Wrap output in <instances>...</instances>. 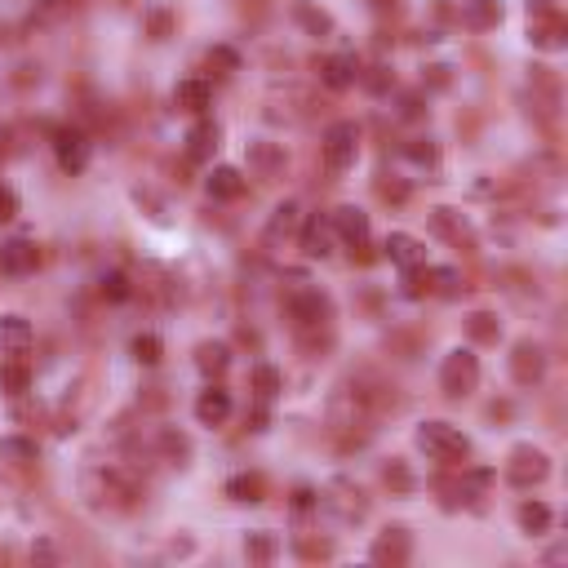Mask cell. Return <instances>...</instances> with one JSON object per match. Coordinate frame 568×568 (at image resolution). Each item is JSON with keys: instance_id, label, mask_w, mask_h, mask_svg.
Returning <instances> with one entry per match:
<instances>
[{"instance_id": "obj_1", "label": "cell", "mask_w": 568, "mask_h": 568, "mask_svg": "<svg viewBox=\"0 0 568 568\" xmlns=\"http://www.w3.org/2000/svg\"><path fill=\"white\" fill-rule=\"evenodd\" d=\"M417 449L431 458V462H462L470 453V440L453 422H422L417 426Z\"/></svg>"}, {"instance_id": "obj_2", "label": "cell", "mask_w": 568, "mask_h": 568, "mask_svg": "<svg viewBox=\"0 0 568 568\" xmlns=\"http://www.w3.org/2000/svg\"><path fill=\"white\" fill-rule=\"evenodd\" d=\"M440 386H444V396H470L475 386H480V360H475V351H466V347H458V351H449L444 356V364H440Z\"/></svg>"}, {"instance_id": "obj_3", "label": "cell", "mask_w": 568, "mask_h": 568, "mask_svg": "<svg viewBox=\"0 0 568 568\" xmlns=\"http://www.w3.org/2000/svg\"><path fill=\"white\" fill-rule=\"evenodd\" d=\"M356 155H360V129H356L351 120H338V125L324 129V164H329L333 173L351 169Z\"/></svg>"}, {"instance_id": "obj_4", "label": "cell", "mask_w": 568, "mask_h": 568, "mask_svg": "<svg viewBox=\"0 0 568 568\" xmlns=\"http://www.w3.org/2000/svg\"><path fill=\"white\" fill-rule=\"evenodd\" d=\"M507 475H511V484L519 489H533V484H542L546 475H551V458L542 453V449H516L511 453V466H507Z\"/></svg>"}, {"instance_id": "obj_5", "label": "cell", "mask_w": 568, "mask_h": 568, "mask_svg": "<svg viewBox=\"0 0 568 568\" xmlns=\"http://www.w3.org/2000/svg\"><path fill=\"white\" fill-rule=\"evenodd\" d=\"M53 155H58V164H62V173H85L89 169V138L80 134V129H62L58 138H53Z\"/></svg>"}, {"instance_id": "obj_6", "label": "cell", "mask_w": 568, "mask_h": 568, "mask_svg": "<svg viewBox=\"0 0 568 568\" xmlns=\"http://www.w3.org/2000/svg\"><path fill=\"white\" fill-rule=\"evenodd\" d=\"M36 262H41V249L32 240H23V236L0 245V271L5 275H27V271H36Z\"/></svg>"}, {"instance_id": "obj_7", "label": "cell", "mask_w": 568, "mask_h": 568, "mask_svg": "<svg viewBox=\"0 0 568 568\" xmlns=\"http://www.w3.org/2000/svg\"><path fill=\"white\" fill-rule=\"evenodd\" d=\"M320 80H324L329 89H351V85L360 80V58H356V53H333V58H324V62H320Z\"/></svg>"}, {"instance_id": "obj_8", "label": "cell", "mask_w": 568, "mask_h": 568, "mask_svg": "<svg viewBox=\"0 0 568 568\" xmlns=\"http://www.w3.org/2000/svg\"><path fill=\"white\" fill-rule=\"evenodd\" d=\"M329 222H333V231H338L347 245H356V249L368 240V213H364V209L342 205V209H333V218H329Z\"/></svg>"}, {"instance_id": "obj_9", "label": "cell", "mask_w": 568, "mask_h": 568, "mask_svg": "<svg viewBox=\"0 0 568 568\" xmlns=\"http://www.w3.org/2000/svg\"><path fill=\"white\" fill-rule=\"evenodd\" d=\"M333 222L329 218H320V213H311L307 222H303V254L307 258H329L333 249Z\"/></svg>"}, {"instance_id": "obj_10", "label": "cell", "mask_w": 568, "mask_h": 568, "mask_svg": "<svg viewBox=\"0 0 568 568\" xmlns=\"http://www.w3.org/2000/svg\"><path fill=\"white\" fill-rule=\"evenodd\" d=\"M386 258L396 262L400 271H417V266L426 262V249H422V240H414V236L391 231V236H386Z\"/></svg>"}, {"instance_id": "obj_11", "label": "cell", "mask_w": 568, "mask_h": 568, "mask_svg": "<svg viewBox=\"0 0 568 568\" xmlns=\"http://www.w3.org/2000/svg\"><path fill=\"white\" fill-rule=\"evenodd\" d=\"M32 347V324L23 315H0V356H23Z\"/></svg>"}, {"instance_id": "obj_12", "label": "cell", "mask_w": 568, "mask_h": 568, "mask_svg": "<svg viewBox=\"0 0 568 568\" xmlns=\"http://www.w3.org/2000/svg\"><path fill=\"white\" fill-rule=\"evenodd\" d=\"M511 373H516V382H524V386L542 382V373H546V356H542V347L519 342L516 356H511Z\"/></svg>"}, {"instance_id": "obj_13", "label": "cell", "mask_w": 568, "mask_h": 568, "mask_svg": "<svg viewBox=\"0 0 568 568\" xmlns=\"http://www.w3.org/2000/svg\"><path fill=\"white\" fill-rule=\"evenodd\" d=\"M298 227H303V209L293 205V200H284V205H275L271 222H266V240H271V245H280V240L298 236Z\"/></svg>"}, {"instance_id": "obj_14", "label": "cell", "mask_w": 568, "mask_h": 568, "mask_svg": "<svg viewBox=\"0 0 568 568\" xmlns=\"http://www.w3.org/2000/svg\"><path fill=\"white\" fill-rule=\"evenodd\" d=\"M196 417H200L205 426H222V422L231 417V396H227L222 386L200 391V400H196Z\"/></svg>"}, {"instance_id": "obj_15", "label": "cell", "mask_w": 568, "mask_h": 568, "mask_svg": "<svg viewBox=\"0 0 568 568\" xmlns=\"http://www.w3.org/2000/svg\"><path fill=\"white\" fill-rule=\"evenodd\" d=\"M205 187H209V196H213V200H236V196L245 191V173H240L236 164H218V169L209 173Z\"/></svg>"}, {"instance_id": "obj_16", "label": "cell", "mask_w": 568, "mask_h": 568, "mask_svg": "<svg viewBox=\"0 0 568 568\" xmlns=\"http://www.w3.org/2000/svg\"><path fill=\"white\" fill-rule=\"evenodd\" d=\"M289 311H293L298 324H324V320H329V298H324L320 289H307V293H298V298L289 303Z\"/></svg>"}, {"instance_id": "obj_17", "label": "cell", "mask_w": 568, "mask_h": 568, "mask_svg": "<svg viewBox=\"0 0 568 568\" xmlns=\"http://www.w3.org/2000/svg\"><path fill=\"white\" fill-rule=\"evenodd\" d=\"M462 23L470 27V32H489V27L502 23V5H498V0H466Z\"/></svg>"}, {"instance_id": "obj_18", "label": "cell", "mask_w": 568, "mask_h": 568, "mask_svg": "<svg viewBox=\"0 0 568 568\" xmlns=\"http://www.w3.org/2000/svg\"><path fill=\"white\" fill-rule=\"evenodd\" d=\"M409 551H414L409 533H405V528H386V533L377 537V546H373V560H396V564H405Z\"/></svg>"}, {"instance_id": "obj_19", "label": "cell", "mask_w": 568, "mask_h": 568, "mask_svg": "<svg viewBox=\"0 0 568 568\" xmlns=\"http://www.w3.org/2000/svg\"><path fill=\"white\" fill-rule=\"evenodd\" d=\"M218 134H222V129H218L213 120H200V125L187 134V155H191V160H209V155L218 152Z\"/></svg>"}, {"instance_id": "obj_20", "label": "cell", "mask_w": 568, "mask_h": 568, "mask_svg": "<svg viewBox=\"0 0 568 568\" xmlns=\"http://www.w3.org/2000/svg\"><path fill=\"white\" fill-rule=\"evenodd\" d=\"M249 169L262 173V178H271V173L284 169V152L275 143H249Z\"/></svg>"}, {"instance_id": "obj_21", "label": "cell", "mask_w": 568, "mask_h": 568, "mask_svg": "<svg viewBox=\"0 0 568 568\" xmlns=\"http://www.w3.org/2000/svg\"><path fill=\"white\" fill-rule=\"evenodd\" d=\"M173 103L182 107V111H196V116H200L209 107V85L205 80H182V85L173 89Z\"/></svg>"}, {"instance_id": "obj_22", "label": "cell", "mask_w": 568, "mask_h": 568, "mask_svg": "<svg viewBox=\"0 0 568 568\" xmlns=\"http://www.w3.org/2000/svg\"><path fill=\"white\" fill-rule=\"evenodd\" d=\"M227 498L231 502H262V475H231Z\"/></svg>"}, {"instance_id": "obj_23", "label": "cell", "mask_w": 568, "mask_h": 568, "mask_svg": "<svg viewBox=\"0 0 568 568\" xmlns=\"http://www.w3.org/2000/svg\"><path fill=\"white\" fill-rule=\"evenodd\" d=\"M519 528L524 533H546L551 528V507L546 502H524L519 507Z\"/></svg>"}, {"instance_id": "obj_24", "label": "cell", "mask_w": 568, "mask_h": 568, "mask_svg": "<svg viewBox=\"0 0 568 568\" xmlns=\"http://www.w3.org/2000/svg\"><path fill=\"white\" fill-rule=\"evenodd\" d=\"M196 364H200L205 373H227V364H231V351H227L222 342H200V351H196Z\"/></svg>"}, {"instance_id": "obj_25", "label": "cell", "mask_w": 568, "mask_h": 568, "mask_svg": "<svg viewBox=\"0 0 568 568\" xmlns=\"http://www.w3.org/2000/svg\"><path fill=\"white\" fill-rule=\"evenodd\" d=\"M293 18L307 27L311 36H329V32H333V18H329L324 9H315V5H298V9H293Z\"/></svg>"}, {"instance_id": "obj_26", "label": "cell", "mask_w": 568, "mask_h": 568, "mask_svg": "<svg viewBox=\"0 0 568 568\" xmlns=\"http://www.w3.org/2000/svg\"><path fill=\"white\" fill-rule=\"evenodd\" d=\"M0 458L5 462H36V440H18V435H9V440H0Z\"/></svg>"}, {"instance_id": "obj_27", "label": "cell", "mask_w": 568, "mask_h": 568, "mask_svg": "<svg viewBox=\"0 0 568 568\" xmlns=\"http://www.w3.org/2000/svg\"><path fill=\"white\" fill-rule=\"evenodd\" d=\"M98 289H103L107 303H129V293H134V284H129V275H125V271H107Z\"/></svg>"}, {"instance_id": "obj_28", "label": "cell", "mask_w": 568, "mask_h": 568, "mask_svg": "<svg viewBox=\"0 0 568 568\" xmlns=\"http://www.w3.org/2000/svg\"><path fill=\"white\" fill-rule=\"evenodd\" d=\"M466 329H470V338H475V342H498V333H502V329H498V320H493L489 311H475V315L466 320Z\"/></svg>"}, {"instance_id": "obj_29", "label": "cell", "mask_w": 568, "mask_h": 568, "mask_svg": "<svg viewBox=\"0 0 568 568\" xmlns=\"http://www.w3.org/2000/svg\"><path fill=\"white\" fill-rule=\"evenodd\" d=\"M160 356H164V342L155 333H138L134 338V360L138 364H160Z\"/></svg>"}, {"instance_id": "obj_30", "label": "cell", "mask_w": 568, "mask_h": 568, "mask_svg": "<svg viewBox=\"0 0 568 568\" xmlns=\"http://www.w3.org/2000/svg\"><path fill=\"white\" fill-rule=\"evenodd\" d=\"M254 391H258L262 400H271V396L280 391V373H275L271 364H258V368H254Z\"/></svg>"}, {"instance_id": "obj_31", "label": "cell", "mask_w": 568, "mask_h": 568, "mask_svg": "<svg viewBox=\"0 0 568 568\" xmlns=\"http://www.w3.org/2000/svg\"><path fill=\"white\" fill-rule=\"evenodd\" d=\"M431 284H435V293L453 298V293H458V284H462V275H458L453 266H435V271H431Z\"/></svg>"}, {"instance_id": "obj_32", "label": "cell", "mask_w": 568, "mask_h": 568, "mask_svg": "<svg viewBox=\"0 0 568 568\" xmlns=\"http://www.w3.org/2000/svg\"><path fill=\"white\" fill-rule=\"evenodd\" d=\"M0 391H9V396L27 391V368H23V364H5V368H0Z\"/></svg>"}, {"instance_id": "obj_33", "label": "cell", "mask_w": 568, "mask_h": 568, "mask_svg": "<svg viewBox=\"0 0 568 568\" xmlns=\"http://www.w3.org/2000/svg\"><path fill=\"white\" fill-rule=\"evenodd\" d=\"M245 551H249L254 560H271V555H275V537H271V533H249V537H245Z\"/></svg>"}, {"instance_id": "obj_34", "label": "cell", "mask_w": 568, "mask_h": 568, "mask_svg": "<svg viewBox=\"0 0 568 568\" xmlns=\"http://www.w3.org/2000/svg\"><path fill=\"white\" fill-rule=\"evenodd\" d=\"M405 152H409V160H414V164H426V169L440 160V152H435V143H431V138H414Z\"/></svg>"}, {"instance_id": "obj_35", "label": "cell", "mask_w": 568, "mask_h": 568, "mask_svg": "<svg viewBox=\"0 0 568 568\" xmlns=\"http://www.w3.org/2000/svg\"><path fill=\"white\" fill-rule=\"evenodd\" d=\"M209 67H222V71H240V53L227 50V45H213V50H209Z\"/></svg>"}, {"instance_id": "obj_36", "label": "cell", "mask_w": 568, "mask_h": 568, "mask_svg": "<svg viewBox=\"0 0 568 568\" xmlns=\"http://www.w3.org/2000/svg\"><path fill=\"white\" fill-rule=\"evenodd\" d=\"M14 213H18V196H14V187L0 182V222H9Z\"/></svg>"}, {"instance_id": "obj_37", "label": "cell", "mask_w": 568, "mask_h": 568, "mask_svg": "<svg viewBox=\"0 0 568 568\" xmlns=\"http://www.w3.org/2000/svg\"><path fill=\"white\" fill-rule=\"evenodd\" d=\"M528 18H555V5L551 0H528Z\"/></svg>"}, {"instance_id": "obj_38", "label": "cell", "mask_w": 568, "mask_h": 568, "mask_svg": "<svg viewBox=\"0 0 568 568\" xmlns=\"http://www.w3.org/2000/svg\"><path fill=\"white\" fill-rule=\"evenodd\" d=\"M386 484H396V489H409V470H405V466H386Z\"/></svg>"}, {"instance_id": "obj_39", "label": "cell", "mask_w": 568, "mask_h": 568, "mask_svg": "<svg viewBox=\"0 0 568 568\" xmlns=\"http://www.w3.org/2000/svg\"><path fill=\"white\" fill-rule=\"evenodd\" d=\"M311 502H315L311 489H298V493H293V511H311Z\"/></svg>"}, {"instance_id": "obj_40", "label": "cell", "mask_w": 568, "mask_h": 568, "mask_svg": "<svg viewBox=\"0 0 568 568\" xmlns=\"http://www.w3.org/2000/svg\"><path fill=\"white\" fill-rule=\"evenodd\" d=\"M164 449L182 458V453H187V440H182V435H164Z\"/></svg>"}, {"instance_id": "obj_41", "label": "cell", "mask_w": 568, "mask_h": 568, "mask_svg": "<svg viewBox=\"0 0 568 568\" xmlns=\"http://www.w3.org/2000/svg\"><path fill=\"white\" fill-rule=\"evenodd\" d=\"M67 9V0H41V14H62Z\"/></svg>"}]
</instances>
